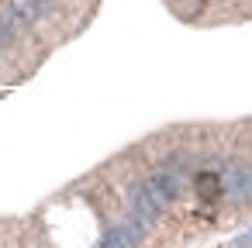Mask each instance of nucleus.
<instances>
[{"label":"nucleus","mask_w":252,"mask_h":248,"mask_svg":"<svg viewBox=\"0 0 252 248\" xmlns=\"http://www.w3.org/2000/svg\"><path fill=\"white\" fill-rule=\"evenodd\" d=\"M197 193H200L204 200H214V196L221 193L218 176H214V172H200V176H197Z\"/></svg>","instance_id":"nucleus-1"}]
</instances>
